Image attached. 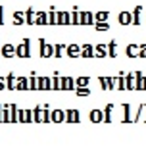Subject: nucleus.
Returning <instances> with one entry per match:
<instances>
[{
    "instance_id": "obj_1",
    "label": "nucleus",
    "mask_w": 146,
    "mask_h": 146,
    "mask_svg": "<svg viewBox=\"0 0 146 146\" xmlns=\"http://www.w3.org/2000/svg\"><path fill=\"white\" fill-rule=\"evenodd\" d=\"M17 54L19 56H29V40H25V44L17 46Z\"/></svg>"
},
{
    "instance_id": "obj_2",
    "label": "nucleus",
    "mask_w": 146,
    "mask_h": 146,
    "mask_svg": "<svg viewBox=\"0 0 146 146\" xmlns=\"http://www.w3.org/2000/svg\"><path fill=\"white\" fill-rule=\"evenodd\" d=\"M40 46H42V50H40V54H42V56H52V54H54V48H52L50 44L40 42Z\"/></svg>"
},
{
    "instance_id": "obj_3",
    "label": "nucleus",
    "mask_w": 146,
    "mask_h": 146,
    "mask_svg": "<svg viewBox=\"0 0 146 146\" xmlns=\"http://www.w3.org/2000/svg\"><path fill=\"white\" fill-rule=\"evenodd\" d=\"M119 21L123 23V25H127V23H133V19H131V14H127V12H123V14H119Z\"/></svg>"
},
{
    "instance_id": "obj_4",
    "label": "nucleus",
    "mask_w": 146,
    "mask_h": 146,
    "mask_svg": "<svg viewBox=\"0 0 146 146\" xmlns=\"http://www.w3.org/2000/svg\"><path fill=\"white\" fill-rule=\"evenodd\" d=\"M2 52H4V56H14L15 48H14V46H12V44H6V46L2 48Z\"/></svg>"
},
{
    "instance_id": "obj_5",
    "label": "nucleus",
    "mask_w": 146,
    "mask_h": 146,
    "mask_svg": "<svg viewBox=\"0 0 146 146\" xmlns=\"http://www.w3.org/2000/svg\"><path fill=\"white\" fill-rule=\"evenodd\" d=\"M56 21H58V23H69V15H67V14H58Z\"/></svg>"
},
{
    "instance_id": "obj_6",
    "label": "nucleus",
    "mask_w": 146,
    "mask_h": 146,
    "mask_svg": "<svg viewBox=\"0 0 146 146\" xmlns=\"http://www.w3.org/2000/svg\"><path fill=\"white\" fill-rule=\"evenodd\" d=\"M90 119H92V121H100V119H102V113H100L98 110H94V111L90 113Z\"/></svg>"
},
{
    "instance_id": "obj_7",
    "label": "nucleus",
    "mask_w": 146,
    "mask_h": 146,
    "mask_svg": "<svg viewBox=\"0 0 146 146\" xmlns=\"http://www.w3.org/2000/svg\"><path fill=\"white\" fill-rule=\"evenodd\" d=\"M67 52H69V56H77V52H79V46H75V44H73V46H69V48H67Z\"/></svg>"
},
{
    "instance_id": "obj_8",
    "label": "nucleus",
    "mask_w": 146,
    "mask_h": 146,
    "mask_svg": "<svg viewBox=\"0 0 146 146\" xmlns=\"http://www.w3.org/2000/svg\"><path fill=\"white\" fill-rule=\"evenodd\" d=\"M52 119H54V121H62V119H64V113H62V111H54V113H52Z\"/></svg>"
},
{
    "instance_id": "obj_9",
    "label": "nucleus",
    "mask_w": 146,
    "mask_h": 146,
    "mask_svg": "<svg viewBox=\"0 0 146 146\" xmlns=\"http://www.w3.org/2000/svg\"><path fill=\"white\" fill-rule=\"evenodd\" d=\"M81 21H83V23H90V21H92V15H90V14H83Z\"/></svg>"
},
{
    "instance_id": "obj_10",
    "label": "nucleus",
    "mask_w": 146,
    "mask_h": 146,
    "mask_svg": "<svg viewBox=\"0 0 146 146\" xmlns=\"http://www.w3.org/2000/svg\"><path fill=\"white\" fill-rule=\"evenodd\" d=\"M137 52H140L139 46H129V56H137Z\"/></svg>"
},
{
    "instance_id": "obj_11",
    "label": "nucleus",
    "mask_w": 146,
    "mask_h": 146,
    "mask_svg": "<svg viewBox=\"0 0 146 146\" xmlns=\"http://www.w3.org/2000/svg\"><path fill=\"white\" fill-rule=\"evenodd\" d=\"M139 17H140V8L135 10V15H133V23H139Z\"/></svg>"
},
{
    "instance_id": "obj_12",
    "label": "nucleus",
    "mask_w": 146,
    "mask_h": 146,
    "mask_svg": "<svg viewBox=\"0 0 146 146\" xmlns=\"http://www.w3.org/2000/svg\"><path fill=\"white\" fill-rule=\"evenodd\" d=\"M77 94H81V96H87V94H88V88H85V87H83V88H77Z\"/></svg>"
},
{
    "instance_id": "obj_13",
    "label": "nucleus",
    "mask_w": 146,
    "mask_h": 146,
    "mask_svg": "<svg viewBox=\"0 0 146 146\" xmlns=\"http://www.w3.org/2000/svg\"><path fill=\"white\" fill-rule=\"evenodd\" d=\"M36 23H46V15H44V14H38V17H36Z\"/></svg>"
},
{
    "instance_id": "obj_14",
    "label": "nucleus",
    "mask_w": 146,
    "mask_h": 146,
    "mask_svg": "<svg viewBox=\"0 0 146 146\" xmlns=\"http://www.w3.org/2000/svg\"><path fill=\"white\" fill-rule=\"evenodd\" d=\"M83 52H85V56H92V54H90V52H92V46H85Z\"/></svg>"
},
{
    "instance_id": "obj_15",
    "label": "nucleus",
    "mask_w": 146,
    "mask_h": 146,
    "mask_svg": "<svg viewBox=\"0 0 146 146\" xmlns=\"http://www.w3.org/2000/svg\"><path fill=\"white\" fill-rule=\"evenodd\" d=\"M96 27H98V31H106V29H108V25H106V23H98Z\"/></svg>"
},
{
    "instance_id": "obj_16",
    "label": "nucleus",
    "mask_w": 146,
    "mask_h": 146,
    "mask_svg": "<svg viewBox=\"0 0 146 146\" xmlns=\"http://www.w3.org/2000/svg\"><path fill=\"white\" fill-rule=\"evenodd\" d=\"M137 87H139V88H146V79H140Z\"/></svg>"
},
{
    "instance_id": "obj_17",
    "label": "nucleus",
    "mask_w": 146,
    "mask_h": 146,
    "mask_svg": "<svg viewBox=\"0 0 146 146\" xmlns=\"http://www.w3.org/2000/svg\"><path fill=\"white\" fill-rule=\"evenodd\" d=\"M96 17H98V19H100V21H104V19H106V17H108V14H106V12H102V14H98V15H96Z\"/></svg>"
},
{
    "instance_id": "obj_18",
    "label": "nucleus",
    "mask_w": 146,
    "mask_h": 146,
    "mask_svg": "<svg viewBox=\"0 0 146 146\" xmlns=\"http://www.w3.org/2000/svg\"><path fill=\"white\" fill-rule=\"evenodd\" d=\"M27 23H33V12H27Z\"/></svg>"
},
{
    "instance_id": "obj_19",
    "label": "nucleus",
    "mask_w": 146,
    "mask_h": 146,
    "mask_svg": "<svg viewBox=\"0 0 146 146\" xmlns=\"http://www.w3.org/2000/svg\"><path fill=\"white\" fill-rule=\"evenodd\" d=\"M71 21H73V23H77V21H79V15H77V12H73V15H71Z\"/></svg>"
},
{
    "instance_id": "obj_20",
    "label": "nucleus",
    "mask_w": 146,
    "mask_h": 146,
    "mask_svg": "<svg viewBox=\"0 0 146 146\" xmlns=\"http://www.w3.org/2000/svg\"><path fill=\"white\" fill-rule=\"evenodd\" d=\"M14 17H15V21H23V15L21 14H15Z\"/></svg>"
},
{
    "instance_id": "obj_21",
    "label": "nucleus",
    "mask_w": 146,
    "mask_h": 146,
    "mask_svg": "<svg viewBox=\"0 0 146 146\" xmlns=\"http://www.w3.org/2000/svg\"><path fill=\"white\" fill-rule=\"evenodd\" d=\"M64 87H66V88H71V87H73V85H71V81L66 79V85H64Z\"/></svg>"
}]
</instances>
